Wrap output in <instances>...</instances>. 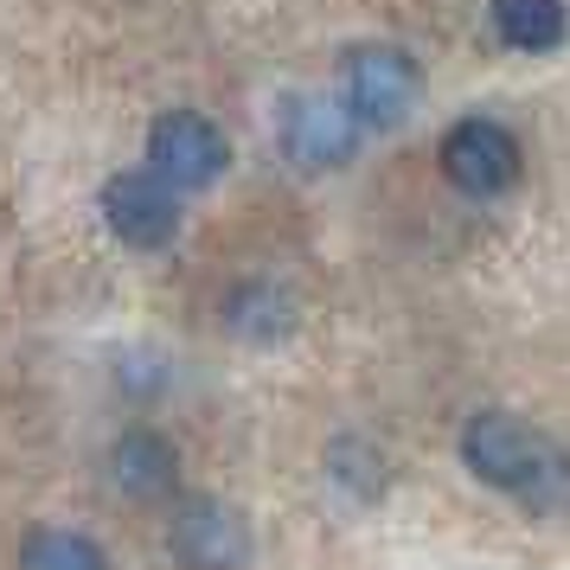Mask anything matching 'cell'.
Instances as JSON below:
<instances>
[{"label": "cell", "instance_id": "1", "mask_svg": "<svg viewBox=\"0 0 570 570\" xmlns=\"http://www.w3.org/2000/svg\"><path fill=\"white\" fill-rule=\"evenodd\" d=\"M462 462L500 493H519V500H539V507H558L570 493V455L551 449V442L525 423V416L507 411H481L462 430Z\"/></svg>", "mask_w": 570, "mask_h": 570}, {"label": "cell", "instance_id": "2", "mask_svg": "<svg viewBox=\"0 0 570 570\" xmlns=\"http://www.w3.org/2000/svg\"><path fill=\"white\" fill-rule=\"evenodd\" d=\"M340 83H346L340 104H346V116H353L360 129H397L416 109V97H423L416 58L404 52V46H385V39L353 46V52L340 58Z\"/></svg>", "mask_w": 570, "mask_h": 570}, {"label": "cell", "instance_id": "3", "mask_svg": "<svg viewBox=\"0 0 570 570\" xmlns=\"http://www.w3.org/2000/svg\"><path fill=\"white\" fill-rule=\"evenodd\" d=\"M276 141H283V155L295 160V167L327 174V167H346V160H353L360 122L346 116L340 97H308V90H295V97H283V109H276Z\"/></svg>", "mask_w": 570, "mask_h": 570}, {"label": "cell", "instance_id": "4", "mask_svg": "<svg viewBox=\"0 0 570 570\" xmlns=\"http://www.w3.org/2000/svg\"><path fill=\"white\" fill-rule=\"evenodd\" d=\"M442 180L468 199H500L519 180V141L488 116H468L442 135Z\"/></svg>", "mask_w": 570, "mask_h": 570}, {"label": "cell", "instance_id": "5", "mask_svg": "<svg viewBox=\"0 0 570 570\" xmlns=\"http://www.w3.org/2000/svg\"><path fill=\"white\" fill-rule=\"evenodd\" d=\"M225 167H232V148H225V135L212 129L206 116H193V109L155 116V129H148V174L160 186H212Z\"/></svg>", "mask_w": 570, "mask_h": 570}, {"label": "cell", "instance_id": "6", "mask_svg": "<svg viewBox=\"0 0 570 570\" xmlns=\"http://www.w3.org/2000/svg\"><path fill=\"white\" fill-rule=\"evenodd\" d=\"M104 218L122 244L160 250V244H174V232H180V199H174V186H160L148 167H129V174H116V180L104 186Z\"/></svg>", "mask_w": 570, "mask_h": 570}, {"label": "cell", "instance_id": "7", "mask_svg": "<svg viewBox=\"0 0 570 570\" xmlns=\"http://www.w3.org/2000/svg\"><path fill=\"white\" fill-rule=\"evenodd\" d=\"M167 544L186 570H237L250 558V525L225 500H186L167 525Z\"/></svg>", "mask_w": 570, "mask_h": 570}, {"label": "cell", "instance_id": "8", "mask_svg": "<svg viewBox=\"0 0 570 570\" xmlns=\"http://www.w3.org/2000/svg\"><path fill=\"white\" fill-rule=\"evenodd\" d=\"M109 474H116V488L129 493V500H141V507L174 500V488H180L174 442L160 436V430H129V436L109 449Z\"/></svg>", "mask_w": 570, "mask_h": 570}, {"label": "cell", "instance_id": "9", "mask_svg": "<svg viewBox=\"0 0 570 570\" xmlns=\"http://www.w3.org/2000/svg\"><path fill=\"white\" fill-rule=\"evenodd\" d=\"M564 27H570V13L558 0H507V7H493V32L513 52H558Z\"/></svg>", "mask_w": 570, "mask_h": 570}, {"label": "cell", "instance_id": "10", "mask_svg": "<svg viewBox=\"0 0 570 570\" xmlns=\"http://www.w3.org/2000/svg\"><path fill=\"white\" fill-rule=\"evenodd\" d=\"M20 570H109V558L83 532H65V525H32L20 539Z\"/></svg>", "mask_w": 570, "mask_h": 570}]
</instances>
